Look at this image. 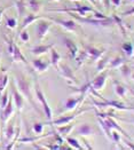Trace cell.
Here are the masks:
<instances>
[{"instance_id": "6da1fadb", "label": "cell", "mask_w": 134, "mask_h": 150, "mask_svg": "<svg viewBox=\"0 0 134 150\" xmlns=\"http://www.w3.org/2000/svg\"><path fill=\"white\" fill-rule=\"evenodd\" d=\"M15 85H16L17 89L22 93V95H23L25 99L29 101V103L33 107V109L36 110L37 112L41 113L40 112V110L37 108L36 103L33 102V99H32V93H31V85H30V81H29L23 75L17 74L16 77H15Z\"/></svg>"}, {"instance_id": "7a4b0ae2", "label": "cell", "mask_w": 134, "mask_h": 150, "mask_svg": "<svg viewBox=\"0 0 134 150\" xmlns=\"http://www.w3.org/2000/svg\"><path fill=\"white\" fill-rule=\"evenodd\" d=\"M71 16L73 17V20H76L77 22H79L80 24H87V25H92V26H98V28H110L115 24L113 22V18L112 17H108V18H104V20H100V18H92V17H88L87 16H78L77 14L74 13H70Z\"/></svg>"}, {"instance_id": "3957f363", "label": "cell", "mask_w": 134, "mask_h": 150, "mask_svg": "<svg viewBox=\"0 0 134 150\" xmlns=\"http://www.w3.org/2000/svg\"><path fill=\"white\" fill-rule=\"evenodd\" d=\"M35 92H36L37 99L39 100V102H40V103H41V105H43L44 115L46 116L47 120L50 122V120L53 119V112H52V109H50L48 102H47V100H46V96H45L44 92L41 91V88H40V86H39V83H38V80H37V79L35 80Z\"/></svg>"}, {"instance_id": "277c9868", "label": "cell", "mask_w": 134, "mask_h": 150, "mask_svg": "<svg viewBox=\"0 0 134 150\" xmlns=\"http://www.w3.org/2000/svg\"><path fill=\"white\" fill-rule=\"evenodd\" d=\"M96 11L93 6L87 5H76L71 8H60V9H49V12H57V13H74L79 14L80 16H87V13H94Z\"/></svg>"}, {"instance_id": "5b68a950", "label": "cell", "mask_w": 134, "mask_h": 150, "mask_svg": "<svg viewBox=\"0 0 134 150\" xmlns=\"http://www.w3.org/2000/svg\"><path fill=\"white\" fill-rule=\"evenodd\" d=\"M86 94L84 93H80L78 96L76 98H68L65 103H64V108L62 109V112H70V111H74L78 107L82 105V103L85 101Z\"/></svg>"}, {"instance_id": "8992f818", "label": "cell", "mask_w": 134, "mask_h": 150, "mask_svg": "<svg viewBox=\"0 0 134 150\" xmlns=\"http://www.w3.org/2000/svg\"><path fill=\"white\" fill-rule=\"evenodd\" d=\"M88 110H89V109H84V110L76 111V112L72 113V115H68V116H60V117H59V118H56V119H52L48 124L50 126L53 125L54 127H55V126H61V125L70 124V123H72L73 119H76L78 116H80L82 113L86 112V111H88Z\"/></svg>"}, {"instance_id": "52a82bcc", "label": "cell", "mask_w": 134, "mask_h": 150, "mask_svg": "<svg viewBox=\"0 0 134 150\" xmlns=\"http://www.w3.org/2000/svg\"><path fill=\"white\" fill-rule=\"evenodd\" d=\"M109 77V70L106 69L101 72H99L98 76L91 81V89H94V91H102L104 86H106V83H107V78Z\"/></svg>"}, {"instance_id": "ba28073f", "label": "cell", "mask_w": 134, "mask_h": 150, "mask_svg": "<svg viewBox=\"0 0 134 150\" xmlns=\"http://www.w3.org/2000/svg\"><path fill=\"white\" fill-rule=\"evenodd\" d=\"M93 103L95 107L98 108H108V107H112L115 109H118V110H130V111H133V107H126L124 103L122 102H118V101H112V100H106L103 99V102H98V101L93 100Z\"/></svg>"}, {"instance_id": "9c48e42d", "label": "cell", "mask_w": 134, "mask_h": 150, "mask_svg": "<svg viewBox=\"0 0 134 150\" xmlns=\"http://www.w3.org/2000/svg\"><path fill=\"white\" fill-rule=\"evenodd\" d=\"M50 28H52V21L50 20H43V18H40V21L36 25L38 39L43 40L44 38L46 37V35H47V32L49 31Z\"/></svg>"}, {"instance_id": "30bf717a", "label": "cell", "mask_w": 134, "mask_h": 150, "mask_svg": "<svg viewBox=\"0 0 134 150\" xmlns=\"http://www.w3.org/2000/svg\"><path fill=\"white\" fill-rule=\"evenodd\" d=\"M46 18H48L52 22L56 23V24L61 25L62 28H64L67 31L76 32V31L79 30L78 24H77L74 21H72V20H63V18H54V17H46Z\"/></svg>"}, {"instance_id": "8fae6325", "label": "cell", "mask_w": 134, "mask_h": 150, "mask_svg": "<svg viewBox=\"0 0 134 150\" xmlns=\"http://www.w3.org/2000/svg\"><path fill=\"white\" fill-rule=\"evenodd\" d=\"M57 72H59L63 78H65L67 80H71L73 84H77V83H78L76 76L73 74L72 69H71L68 64H65V63H60V64H59Z\"/></svg>"}, {"instance_id": "7c38bea8", "label": "cell", "mask_w": 134, "mask_h": 150, "mask_svg": "<svg viewBox=\"0 0 134 150\" xmlns=\"http://www.w3.org/2000/svg\"><path fill=\"white\" fill-rule=\"evenodd\" d=\"M12 94H13V101H14V104H15L16 109L18 111H21L23 109V107H24V96L17 89L16 85H15V81L12 83Z\"/></svg>"}, {"instance_id": "4fadbf2b", "label": "cell", "mask_w": 134, "mask_h": 150, "mask_svg": "<svg viewBox=\"0 0 134 150\" xmlns=\"http://www.w3.org/2000/svg\"><path fill=\"white\" fill-rule=\"evenodd\" d=\"M85 50L86 53H87V57H88V60L91 62H95V61L100 60L102 57V55L104 54V50H100V48L95 47V46H92V45L86 46Z\"/></svg>"}, {"instance_id": "5bb4252c", "label": "cell", "mask_w": 134, "mask_h": 150, "mask_svg": "<svg viewBox=\"0 0 134 150\" xmlns=\"http://www.w3.org/2000/svg\"><path fill=\"white\" fill-rule=\"evenodd\" d=\"M15 110V107H14V101L12 99H9L7 105L2 109V112H1V124L2 125H6V123L12 118L13 113Z\"/></svg>"}, {"instance_id": "9a60e30c", "label": "cell", "mask_w": 134, "mask_h": 150, "mask_svg": "<svg viewBox=\"0 0 134 150\" xmlns=\"http://www.w3.org/2000/svg\"><path fill=\"white\" fill-rule=\"evenodd\" d=\"M63 42H64V45H65V47L68 48V52H69V56L74 60L76 59V56L78 55V53H79V48H78V46L76 45V42L73 41L72 39H70V38L68 37H63Z\"/></svg>"}, {"instance_id": "2e32d148", "label": "cell", "mask_w": 134, "mask_h": 150, "mask_svg": "<svg viewBox=\"0 0 134 150\" xmlns=\"http://www.w3.org/2000/svg\"><path fill=\"white\" fill-rule=\"evenodd\" d=\"M77 135L79 137H89V135H94L95 134V129L92 127V125L89 124H82L77 128Z\"/></svg>"}, {"instance_id": "e0dca14e", "label": "cell", "mask_w": 134, "mask_h": 150, "mask_svg": "<svg viewBox=\"0 0 134 150\" xmlns=\"http://www.w3.org/2000/svg\"><path fill=\"white\" fill-rule=\"evenodd\" d=\"M31 64H32V67L35 68V70H36L37 72H44V71H46L48 69V67L50 65V63L46 62V61H44L41 59H35V60H32Z\"/></svg>"}, {"instance_id": "ac0fdd59", "label": "cell", "mask_w": 134, "mask_h": 150, "mask_svg": "<svg viewBox=\"0 0 134 150\" xmlns=\"http://www.w3.org/2000/svg\"><path fill=\"white\" fill-rule=\"evenodd\" d=\"M40 18H43V16H40V15H36V13H35V14H29V15H26V16L24 17V20H23V22H22V24H21L20 31L25 30L29 25L32 24L33 22H36L37 20H40Z\"/></svg>"}, {"instance_id": "d6986e66", "label": "cell", "mask_w": 134, "mask_h": 150, "mask_svg": "<svg viewBox=\"0 0 134 150\" xmlns=\"http://www.w3.org/2000/svg\"><path fill=\"white\" fill-rule=\"evenodd\" d=\"M74 127H76V125L72 124V123H70V124H67V125L55 126V129H56V132H57L59 134H61L62 137L65 139L71 132H72V129Z\"/></svg>"}, {"instance_id": "ffe728a7", "label": "cell", "mask_w": 134, "mask_h": 150, "mask_svg": "<svg viewBox=\"0 0 134 150\" xmlns=\"http://www.w3.org/2000/svg\"><path fill=\"white\" fill-rule=\"evenodd\" d=\"M50 64L54 67V69L57 71L59 69V64L61 63V55L57 53V50H55L54 47L50 48Z\"/></svg>"}, {"instance_id": "44dd1931", "label": "cell", "mask_w": 134, "mask_h": 150, "mask_svg": "<svg viewBox=\"0 0 134 150\" xmlns=\"http://www.w3.org/2000/svg\"><path fill=\"white\" fill-rule=\"evenodd\" d=\"M12 57H13V61L14 62H23L28 64V61L25 59V56L22 54V52L20 50V47L14 44V50H13V54H12Z\"/></svg>"}, {"instance_id": "7402d4cb", "label": "cell", "mask_w": 134, "mask_h": 150, "mask_svg": "<svg viewBox=\"0 0 134 150\" xmlns=\"http://www.w3.org/2000/svg\"><path fill=\"white\" fill-rule=\"evenodd\" d=\"M52 47H53V45H38L31 50V53L36 56H40V55L46 54L47 52H49Z\"/></svg>"}, {"instance_id": "603a6c76", "label": "cell", "mask_w": 134, "mask_h": 150, "mask_svg": "<svg viewBox=\"0 0 134 150\" xmlns=\"http://www.w3.org/2000/svg\"><path fill=\"white\" fill-rule=\"evenodd\" d=\"M112 83H113V87H115V92H116V94H117L119 98H125L127 88L125 87L122 83H119L118 80H113Z\"/></svg>"}, {"instance_id": "cb8c5ba5", "label": "cell", "mask_w": 134, "mask_h": 150, "mask_svg": "<svg viewBox=\"0 0 134 150\" xmlns=\"http://www.w3.org/2000/svg\"><path fill=\"white\" fill-rule=\"evenodd\" d=\"M110 60H111L110 55H108V56H104L103 59H100V60H99V61H98V65H96V71H98V74L107 69V67L109 65Z\"/></svg>"}, {"instance_id": "d4e9b609", "label": "cell", "mask_w": 134, "mask_h": 150, "mask_svg": "<svg viewBox=\"0 0 134 150\" xmlns=\"http://www.w3.org/2000/svg\"><path fill=\"white\" fill-rule=\"evenodd\" d=\"M5 135H6V140L8 142L14 138V135H15V123H14V120H12L7 125V127L5 128Z\"/></svg>"}, {"instance_id": "484cf974", "label": "cell", "mask_w": 134, "mask_h": 150, "mask_svg": "<svg viewBox=\"0 0 134 150\" xmlns=\"http://www.w3.org/2000/svg\"><path fill=\"white\" fill-rule=\"evenodd\" d=\"M125 63L124 59L122 56H116L115 59H111L109 62V69H113V68H119Z\"/></svg>"}, {"instance_id": "4316f807", "label": "cell", "mask_w": 134, "mask_h": 150, "mask_svg": "<svg viewBox=\"0 0 134 150\" xmlns=\"http://www.w3.org/2000/svg\"><path fill=\"white\" fill-rule=\"evenodd\" d=\"M119 69H121V74H122V76L125 78V79H128L130 77H132V70H131V68L126 64V63H124L123 65H121L119 67Z\"/></svg>"}, {"instance_id": "83f0119b", "label": "cell", "mask_w": 134, "mask_h": 150, "mask_svg": "<svg viewBox=\"0 0 134 150\" xmlns=\"http://www.w3.org/2000/svg\"><path fill=\"white\" fill-rule=\"evenodd\" d=\"M65 141L68 142V144H69L71 148H73V149H83V148H84V147L79 143V141H78L77 139L67 137V138H65Z\"/></svg>"}, {"instance_id": "f1b7e54d", "label": "cell", "mask_w": 134, "mask_h": 150, "mask_svg": "<svg viewBox=\"0 0 134 150\" xmlns=\"http://www.w3.org/2000/svg\"><path fill=\"white\" fill-rule=\"evenodd\" d=\"M76 61H77V65L78 67H80V65H83L84 63L88 60V57H87V53H86V50H83V52H79L78 53V55L76 56V59H74Z\"/></svg>"}, {"instance_id": "f546056e", "label": "cell", "mask_w": 134, "mask_h": 150, "mask_svg": "<svg viewBox=\"0 0 134 150\" xmlns=\"http://www.w3.org/2000/svg\"><path fill=\"white\" fill-rule=\"evenodd\" d=\"M122 50L125 53V55H126V56H132V55H133L134 47L131 42L126 41V42H124V44L122 45Z\"/></svg>"}, {"instance_id": "4dcf8cb0", "label": "cell", "mask_w": 134, "mask_h": 150, "mask_svg": "<svg viewBox=\"0 0 134 150\" xmlns=\"http://www.w3.org/2000/svg\"><path fill=\"white\" fill-rule=\"evenodd\" d=\"M9 99H11V98H9V94H8L7 91L4 92V94L0 95V109H1V110L7 105V103H8Z\"/></svg>"}, {"instance_id": "1f68e13d", "label": "cell", "mask_w": 134, "mask_h": 150, "mask_svg": "<svg viewBox=\"0 0 134 150\" xmlns=\"http://www.w3.org/2000/svg\"><path fill=\"white\" fill-rule=\"evenodd\" d=\"M28 5H29L30 9L33 11V13H38L40 11V1L39 0H29Z\"/></svg>"}, {"instance_id": "d6a6232c", "label": "cell", "mask_w": 134, "mask_h": 150, "mask_svg": "<svg viewBox=\"0 0 134 150\" xmlns=\"http://www.w3.org/2000/svg\"><path fill=\"white\" fill-rule=\"evenodd\" d=\"M15 6L17 8V12L20 14V16H22L25 13V4L23 0H16L15 1Z\"/></svg>"}, {"instance_id": "836d02e7", "label": "cell", "mask_w": 134, "mask_h": 150, "mask_svg": "<svg viewBox=\"0 0 134 150\" xmlns=\"http://www.w3.org/2000/svg\"><path fill=\"white\" fill-rule=\"evenodd\" d=\"M44 125H45V124H43V123H35V124L32 125V129H33L35 134L40 135V134L44 132Z\"/></svg>"}, {"instance_id": "e575fe53", "label": "cell", "mask_w": 134, "mask_h": 150, "mask_svg": "<svg viewBox=\"0 0 134 150\" xmlns=\"http://www.w3.org/2000/svg\"><path fill=\"white\" fill-rule=\"evenodd\" d=\"M6 25L9 29H15L17 26V21L15 17H6Z\"/></svg>"}, {"instance_id": "d590c367", "label": "cell", "mask_w": 134, "mask_h": 150, "mask_svg": "<svg viewBox=\"0 0 134 150\" xmlns=\"http://www.w3.org/2000/svg\"><path fill=\"white\" fill-rule=\"evenodd\" d=\"M111 141H113V142H116V143H118V144L122 142L119 132H118L117 129H112V132H111Z\"/></svg>"}, {"instance_id": "8d00e7d4", "label": "cell", "mask_w": 134, "mask_h": 150, "mask_svg": "<svg viewBox=\"0 0 134 150\" xmlns=\"http://www.w3.org/2000/svg\"><path fill=\"white\" fill-rule=\"evenodd\" d=\"M20 38H21V40H22L23 42H26V41H29L30 36H29V33H28L25 30H22V31H20Z\"/></svg>"}, {"instance_id": "74e56055", "label": "cell", "mask_w": 134, "mask_h": 150, "mask_svg": "<svg viewBox=\"0 0 134 150\" xmlns=\"http://www.w3.org/2000/svg\"><path fill=\"white\" fill-rule=\"evenodd\" d=\"M94 14V17L95 18H100V20H104V18H108V16L107 15H104V14H102V13L98 12V11H95V12L93 13Z\"/></svg>"}, {"instance_id": "f35d334b", "label": "cell", "mask_w": 134, "mask_h": 150, "mask_svg": "<svg viewBox=\"0 0 134 150\" xmlns=\"http://www.w3.org/2000/svg\"><path fill=\"white\" fill-rule=\"evenodd\" d=\"M132 15H134V6H133V7H131L128 11L122 13L123 17H127V16H132Z\"/></svg>"}, {"instance_id": "ab89813d", "label": "cell", "mask_w": 134, "mask_h": 150, "mask_svg": "<svg viewBox=\"0 0 134 150\" xmlns=\"http://www.w3.org/2000/svg\"><path fill=\"white\" fill-rule=\"evenodd\" d=\"M102 4H103V6H104V8H106L107 11H109V9H110V5H111L110 0H102Z\"/></svg>"}, {"instance_id": "60d3db41", "label": "cell", "mask_w": 134, "mask_h": 150, "mask_svg": "<svg viewBox=\"0 0 134 150\" xmlns=\"http://www.w3.org/2000/svg\"><path fill=\"white\" fill-rule=\"evenodd\" d=\"M111 5H113L115 7H119L122 5V0H110Z\"/></svg>"}, {"instance_id": "b9f144b4", "label": "cell", "mask_w": 134, "mask_h": 150, "mask_svg": "<svg viewBox=\"0 0 134 150\" xmlns=\"http://www.w3.org/2000/svg\"><path fill=\"white\" fill-rule=\"evenodd\" d=\"M12 6H6V7H2V8H0V22H1V18H2V15H4V13L6 12L8 8H11Z\"/></svg>"}, {"instance_id": "7bdbcfd3", "label": "cell", "mask_w": 134, "mask_h": 150, "mask_svg": "<svg viewBox=\"0 0 134 150\" xmlns=\"http://www.w3.org/2000/svg\"><path fill=\"white\" fill-rule=\"evenodd\" d=\"M83 143L85 144V147H84L85 149H89V150L93 149V147L89 144V142H87V140H86V139H83Z\"/></svg>"}, {"instance_id": "ee69618b", "label": "cell", "mask_w": 134, "mask_h": 150, "mask_svg": "<svg viewBox=\"0 0 134 150\" xmlns=\"http://www.w3.org/2000/svg\"><path fill=\"white\" fill-rule=\"evenodd\" d=\"M124 142H125V144H126L130 149H134V144L132 142H130V141H127V140H124Z\"/></svg>"}, {"instance_id": "f6af8a7d", "label": "cell", "mask_w": 134, "mask_h": 150, "mask_svg": "<svg viewBox=\"0 0 134 150\" xmlns=\"http://www.w3.org/2000/svg\"><path fill=\"white\" fill-rule=\"evenodd\" d=\"M2 79H4V75L0 74V95L2 94V91H1V85H2Z\"/></svg>"}, {"instance_id": "bcb514c9", "label": "cell", "mask_w": 134, "mask_h": 150, "mask_svg": "<svg viewBox=\"0 0 134 150\" xmlns=\"http://www.w3.org/2000/svg\"><path fill=\"white\" fill-rule=\"evenodd\" d=\"M88 1H89V2H91L93 6H96V5H98V2H96L95 0H88Z\"/></svg>"}, {"instance_id": "7dc6e473", "label": "cell", "mask_w": 134, "mask_h": 150, "mask_svg": "<svg viewBox=\"0 0 134 150\" xmlns=\"http://www.w3.org/2000/svg\"><path fill=\"white\" fill-rule=\"evenodd\" d=\"M96 2H102V0H95Z\"/></svg>"}, {"instance_id": "c3c4849f", "label": "cell", "mask_w": 134, "mask_h": 150, "mask_svg": "<svg viewBox=\"0 0 134 150\" xmlns=\"http://www.w3.org/2000/svg\"><path fill=\"white\" fill-rule=\"evenodd\" d=\"M131 93H132V94L134 95V91H133V89H131Z\"/></svg>"}, {"instance_id": "681fc988", "label": "cell", "mask_w": 134, "mask_h": 150, "mask_svg": "<svg viewBox=\"0 0 134 150\" xmlns=\"http://www.w3.org/2000/svg\"><path fill=\"white\" fill-rule=\"evenodd\" d=\"M71 1H76L77 2V1H82V0H71Z\"/></svg>"}, {"instance_id": "f907efd6", "label": "cell", "mask_w": 134, "mask_h": 150, "mask_svg": "<svg viewBox=\"0 0 134 150\" xmlns=\"http://www.w3.org/2000/svg\"><path fill=\"white\" fill-rule=\"evenodd\" d=\"M128 1H132V2H133V0H128Z\"/></svg>"}, {"instance_id": "816d5d0a", "label": "cell", "mask_w": 134, "mask_h": 150, "mask_svg": "<svg viewBox=\"0 0 134 150\" xmlns=\"http://www.w3.org/2000/svg\"><path fill=\"white\" fill-rule=\"evenodd\" d=\"M132 77H133V78H134V75H132Z\"/></svg>"}, {"instance_id": "f5cc1de1", "label": "cell", "mask_w": 134, "mask_h": 150, "mask_svg": "<svg viewBox=\"0 0 134 150\" xmlns=\"http://www.w3.org/2000/svg\"><path fill=\"white\" fill-rule=\"evenodd\" d=\"M133 123H134V117H133Z\"/></svg>"}, {"instance_id": "db71d44e", "label": "cell", "mask_w": 134, "mask_h": 150, "mask_svg": "<svg viewBox=\"0 0 134 150\" xmlns=\"http://www.w3.org/2000/svg\"><path fill=\"white\" fill-rule=\"evenodd\" d=\"M55 1H59V0H55Z\"/></svg>"}, {"instance_id": "11a10c76", "label": "cell", "mask_w": 134, "mask_h": 150, "mask_svg": "<svg viewBox=\"0 0 134 150\" xmlns=\"http://www.w3.org/2000/svg\"><path fill=\"white\" fill-rule=\"evenodd\" d=\"M133 54H134V50H133Z\"/></svg>"}, {"instance_id": "9f6ffc18", "label": "cell", "mask_w": 134, "mask_h": 150, "mask_svg": "<svg viewBox=\"0 0 134 150\" xmlns=\"http://www.w3.org/2000/svg\"><path fill=\"white\" fill-rule=\"evenodd\" d=\"M133 2H134V0H133Z\"/></svg>"}]
</instances>
